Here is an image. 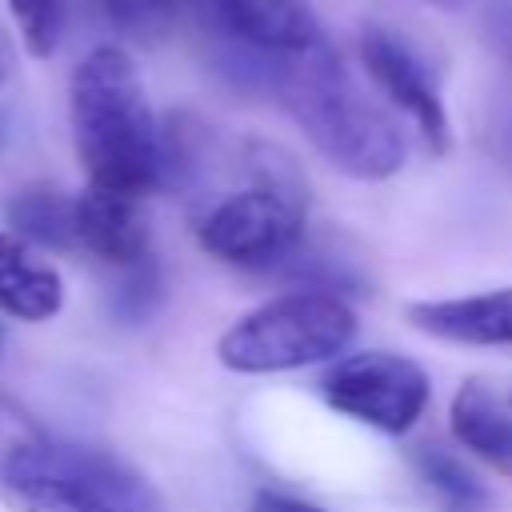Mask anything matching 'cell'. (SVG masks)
I'll return each instance as SVG.
<instances>
[{"label": "cell", "instance_id": "12", "mask_svg": "<svg viewBox=\"0 0 512 512\" xmlns=\"http://www.w3.org/2000/svg\"><path fill=\"white\" fill-rule=\"evenodd\" d=\"M0 492L12 512H124V508L108 504L104 496L72 484L68 476L36 464L32 456H24L8 472H0Z\"/></svg>", "mask_w": 512, "mask_h": 512}, {"label": "cell", "instance_id": "15", "mask_svg": "<svg viewBox=\"0 0 512 512\" xmlns=\"http://www.w3.org/2000/svg\"><path fill=\"white\" fill-rule=\"evenodd\" d=\"M4 4L28 56L44 60L60 48L68 24V0H4Z\"/></svg>", "mask_w": 512, "mask_h": 512}, {"label": "cell", "instance_id": "20", "mask_svg": "<svg viewBox=\"0 0 512 512\" xmlns=\"http://www.w3.org/2000/svg\"><path fill=\"white\" fill-rule=\"evenodd\" d=\"M0 80H4V56H0Z\"/></svg>", "mask_w": 512, "mask_h": 512}, {"label": "cell", "instance_id": "9", "mask_svg": "<svg viewBox=\"0 0 512 512\" xmlns=\"http://www.w3.org/2000/svg\"><path fill=\"white\" fill-rule=\"evenodd\" d=\"M76 244L104 264L136 268L148 260V220L140 196L88 184L76 196Z\"/></svg>", "mask_w": 512, "mask_h": 512}, {"label": "cell", "instance_id": "1", "mask_svg": "<svg viewBox=\"0 0 512 512\" xmlns=\"http://www.w3.org/2000/svg\"><path fill=\"white\" fill-rule=\"evenodd\" d=\"M68 124L88 184L148 196L168 184V144L152 116L136 60L120 44H96L68 80Z\"/></svg>", "mask_w": 512, "mask_h": 512}, {"label": "cell", "instance_id": "8", "mask_svg": "<svg viewBox=\"0 0 512 512\" xmlns=\"http://www.w3.org/2000/svg\"><path fill=\"white\" fill-rule=\"evenodd\" d=\"M404 320L416 332L444 344L512 348V288L448 296V300H412L404 304Z\"/></svg>", "mask_w": 512, "mask_h": 512}, {"label": "cell", "instance_id": "4", "mask_svg": "<svg viewBox=\"0 0 512 512\" xmlns=\"http://www.w3.org/2000/svg\"><path fill=\"white\" fill-rule=\"evenodd\" d=\"M356 336V312L332 292H280L216 340V360L240 376L292 372L336 360Z\"/></svg>", "mask_w": 512, "mask_h": 512}, {"label": "cell", "instance_id": "11", "mask_svg": "<svg viewBox=\"0 0 512 512\" xmlns=\"http://www.w3.org/2000/svg\"><path fill=\"white\" fill-rule=\"evenodd\" d=\"M448 428L460 448L512 476V412L492 396L484 380H464L448 408Z\"/></svg>", "mask_w": 512, "mask_h": 512}, {"label": "cell", "instance_id": "6", "mask_svg": "<svg viewBox=\"0 0 512 512\" xmlns=\"http://www.w3.org/2000/svg\"><path fill=\"white\" fill-rule=\"evenodd\" d=\"M356 52H360V64H364L372 88L412 124V132L420 136V144L432 156H444L452 144L448 108L440 100V88H436L428 64L416 56V48H408V40H400L396 32L368 24V28H360Z\"/></svg>", "mask_w": 512, "mask_h": 512}, {"label": "cell", "instance_id": "5", "mask_svg": "<svg viewBox=\"0 0 512 512\" xmlns=\"http://www.w3.org/2000/svg\"><path fill=\"white\" fill-rule=\"evenodd\" d=\"M320 392L340 416L384 436H404L424 416L432 384L416 360L388 348H364L336 356L320 376Z\"/></svg>", "mask_w": 512, "mask_h": 512}, {"label": "cell", "instance_id": "14", "mask_svg": "<svg viewBox=\"0 0 512 512\" xmlns=\"http://www.w3.org/2000/svg\"><path fill=\"white\" fill-rule=\"evenodd\" d=\"M416 472L420 480L436 492V500L444 504V512H484L492 504L488 488L464 468L460 456H452L448 448L440 444H420L416 448Z\"/></svg>", "mask_w": 512, "mask_h": 512}, {"label": "cell", "instance_id": "17", "mask_svg": "<svg viewBox=\"0 0 512 512\" xmlns=\"http://www.w3.org/2000/svg\"><path fill=\"white\" fill-rule=\"evenodd\" d=\"M172 8H176V0H104L108 20H112L120 32L140 36V40L156 36V32L172 20Z\"/></svg>", "mask_w": 512, "mask_h": 512}, {"label": "cell", "instance_id": "19", "mask_svg": "<svg viewBox=\"0 0 512 512\" xmlns=\"http://www.w3.org/2000/svg\"><path fill=\"white\" fill-rule=\"evenodd\" d=\"M252 512H324V508H320V504H312V500H304V496L264 488V492H256Z\"/></svg>", "mask_w": 512, "mask_h": 512}, {"label": "cell", "instance_id": "2", "mask_svg": "<svg viewBox=\"0 0 512 512\" xmlns=\"http://www.w3.org/2000/svg\"><path fill=\"white\" fill-rule=\"evenodd\" d=\"M268 80L308 144L344 176L388 180L404 168V136L396 120L352 80L328 40L268 60Z\"/></svg>", "mask_w": 512, "mask_h": 512}, {"label": "cell", "instance_id": "18", "mask_svg": "<svg viewBox=\"0 0 512 512\" xmlns=\"http://www.w3.org/2000/svg\"><path fill=\"white\" fill-rule=\"evenodd\" d=\"M484 32H488V44L512 64V0L484 4Z\"/></svg>", "mask_w": 512, "mask_h": 512}, {"label": "cell", "instance_id": "16", "mask_svg": "<svg viewBox=\"0 0 512 512\" xmlns=\"http://www.w3.org/2000/svg\"><path fill=\"white\" fill-rule=\"evenodd\" d=\"M44 428L24 412L16 408L4 392H0V472H8L12 464H20L28 452H36L44 444Z\"/></svg>", "mask_w": 512, "mask_h": 512}, {"label": "cell", "instance_id": "3", "mask_svg": "<svg viewBox=\"0 0 512 512\" xmlns=\"http://www.w3.org/2000/svg\"><path fill=\"white\" fill-rule=\"evenodd\" d=\"M252 184L220 196L196 224L208 256L232 268H268L304 240V184L288 156L256 144L248 156Z\"/></svg>", "mask_w": 512, "mask_h": 512}, {"label": "cell", "instance_id": "7", "mask_svg": "<svg viewBox=\"0 0 512 512\" xmlns=\"http://www.w3.org/2000/svg\"><path fill=\"white\" fill-rule=\"evenodd\" d=\"M212 24L252 56L280 60L324 44L308 0H200Z\"/></svg>", "mask_w": 512, "mask_h": 512}, {"label": "cell", "instance_id": "13", "mask_svg": "<svg viewBox=\"0 0 512 512\" xmlns=\"http://www.w3.org/2000/svg\"><path fill=\"white\" fill-rule=\"evenodd\" d=\"M12 232L28 244L72 248L76 244V196H60L52 188H28L8 204Z\"/></svg>", "mask_w": 512, "mask_h": 512}, {"label": "cell", "instance_id": "10", "mask_svg": "<svg viewBox=\"0 0 512 512\" xmlns=\"http://www.w3.org/2000/svg\"><path fill=\"white\" fill-rule=\"evenodd\" d=\"M64 308V276L40 260L32 244L0 228V312L24 324H44Z\"/></svg>", "mask_w": 512, "mask_h": 512}]
</instances>
